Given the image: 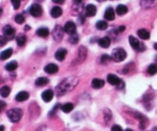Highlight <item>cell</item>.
I'll use <instances>...</instances> for the list:
<instances>
[{"label":"cell","instance_id":"7bdbcfd3","mask_svg":"<svg viewBox=\"0 0 157 131\" xmlns=\"http://www.w3.org/2000/svg\"><path fill=\"white\" fill-rule=\"evenodd\" d=\"M124 131H134V130H133L131 129H126Z\"/></svg>","mask_w":157,"mask_h":131},{"label":"cell","instance_id":"e575fe53","mask_svg":"<svg viewBox=\"0 0 157 131\" xmlns=\"http://www.w3.org/2000/svg\"><path fill=\"white\" fill-rule=\"evenodd\" d=\"M8 39L6 38V37L4 35H1L0 36V45H1V47H2L7 42Z\"/></svg>","mask_w":157,"mask_h":131},{"label":"cell","instance_id":"8d00e7d4","mask_svg":"<svg viewBox=\"0 0 157 131\" xmlns=\"http://www.w3.org/2000/svg\"><path fill=\"white\" fill-rule=\"evenodd\" d=\"M64 1H65V0H52L53 2L56 4H60V5L63 4L64 2Z\"/></svg>","mask_w":157,"mask_h":131},{"label":"cell","instance_id":"52a82bcc","mask_svg":"<svg viewBox=\"0 0 157 131\" xmlns=\"http://www.w3.org/2000/svg\"><path fill=\"white\" fill-rule=\"evenodd\" d=\"M42 12H43L42 7L40 6L39 4L38 3L33 4L30 7V9H29V12L35 18H38V17L41 16V14H42Z\"/></svg>","mask_w":157,"mask_h":131},{"label":"cell","instance_id":"83f0119b","mask_svg":"<svg viewBox=\"0 0 157 131\" xmlns=\"http://www.w3.org/2000/svg\"><path fill=\"white\" fill-rule=\"evenodd\" d=\"M61 111H63L64 113H70L72 110L74 109V105L73 103H67L65 104L62 105L61 107Z\"/></svg>","mask_w":157,"mask_h":131},{"label":"cell","instance_id":"3957f363","mask_svg":"<svg viewBox=\"0 0 157 131\" xmlns=\"http://www.w3.org/2000/svg\"><path fill=\"white\" fill-rule=\"evenodd\" d=\"M7 116L12 123H16L21 120L22 117V111L19 108H14L7 111Z\"/></svg>","mask_w":157,"mask_h":131},{"label":"cell","instance_id":"5bb4252c","mask_svg":"<svg viewBox=\"0 0 157 131\" xmlns=\"http://www.w3.org/2000/svg\"><path fill=\"white\" fill-rule=\"evenodd\" d=\"M104 19L108 21H113L115 19V12L112 7H108L104 12Z\"/></svg>","mask_w":157,"mask_h":131},{"label":"cell","instance_id":"ba28073f","mask_svg":"<svg viewBox=\"0 0 157 131\" xmlns=\"http://www.w3.org/2000/svg\"><path fill=\"white\" fill-rule=\"evenodd\" d=\"M76 25L74 23V22L72 21H68L65 23L64 26V30L66 33H67L68 35H73V34L76 33Z\"/></svg>","mask_w":157,"mask_h":131},{"label":"cell","instance_id":"4fadbf2b","mask_svg":"<svg viewBox=\"0 0 157 131\" xmlns=\"http://www.w3.org/2000/svg\"><path fill=\"white\" fill-rule=\"evenodd\" d=\"M44 70L46 73L53 75V74L57 73L58 71V66L55 64H53V63H50V64L45 66Z\"/></svg>","mask_w":157,"mask_h":131},{"label":"cell","instance_id":"2e32d148","mask_svg":"<svg viewBox=\"0 0 157 131\" xmlns=\"http://www.w3.org/2000/svg\"><path fill=\"white\" fill-rule=\"evenodd\" d=\"M105 82L102 79H98V78H94L92 80L91 82V87L94 89H101L104 86Z\"/></svg>","mask_w":157,"mask_h":131},{"label":"cell","instance_id":"60d3db41","mask_svg":"<svg viewBox=\"0 0 157 131\" xmlns=\"http://www.w3.org/2000/svg\"><path fill=\"white\" fill-rule=\"evenodd\" d=\"M5 104H6V103H4L3 101H1V105H2V110L4 108V107H5Z\"/></svg>","mask_w":157,"mask_h":131},{"label":"cell","instance_id":"ac0fdd59","mask_svg":"<svg viewBox=\"0 0 157 131\" xmlns=\"http://www.w3.org/2000/svg\"><path fill=\"white\" fill-rule=\"evenodd\" d=\"M29 98V94L26 91H21L15 96V101L18 102H23L27 101Z\"/></svg>","mask_w":157,"mask_h":131},{"label":"cell","instance_id":"f546056e","mask_svg":"<svg viewBox=\"0 0 157 131\" xmlns=\"http://www.w3.org/2000/svg\"><path fill=\"white\" fill-rule=\"evenodd\" d=\"M148 74L150 75H155L157 73V64H152L148 67L147 69Z\"/></svg>","mask_w":157,"mask_h":131},{"label":"cell","instance_id":"d4e9b609","mask_svg":"<svg viewBox=\"0 0 157 131\" xmlns=\"http://www.w3.org/2000/svg\"><path fill=\"white\" fill-rule=\"evenodd\" d=\"M96 28H97L98 30L101 31L106 30V29L108 28V24H107V22L106 21L100 20L96 23Z\"/></svg>","mask_w":157,"mask_h":131},{"label":"cell","instance_id":"6da1fadb","mask_svg":"<svg viewBox=\"0 0 157 131\" xmlns=\"http://www.w3.org/2000/svg\"><path fill=\"white\" fill-rule=\"evenodd\" d=\"M77 82H78V80L77 77H75L64 79L62 82H61V84H58V87L56 88V93L58 95H61L64 93L71 91L77 85Z\"/></svg>","mask_w":157,"mask_h":131},{"label":"cell","instance_id":"277c9868","mask_svg":"<svg viewBox=\"0 0 157 131\" xmlns=\"http://www.w3.org/2000/svg\"><path fill=\"white\" fill-rule=\"evenodd\" d=\"M129 42L130 44L131 47L133 48L134 50H137L138 51H143L146 49V47H145L144 44L140 42V41H139L137 38H135L134 36H129Z\"/></svg>","mask_w":157,"mask_h":131},{"label":"cell","instance_id":"8992f818","mask_svg":"<svg viewBox=\"0 0 157 131\" xmlns=\"http://www.w3.org/2000/svg\"><path fill=\"white\" fill-rule=\"evenodd\" d=\"M2 34L8 40H12L15 37V30L9 25H6L2 28Z\"/></svg>","mask_w":157,"mask_h":131},{"label":"cell","instance_id":"5b68a950","mask_svg":"<svg viewBox=\"0 0 157 131\" xmlns=\"http://www.w3.org/2000/svg\"><path fill=\"white\" fill-rule=\"evenodd\" d=\"M64 32H65L64 30V28H62L59 25H57L52 31V37L54 40L57 41H60L63 38Z\"/></svg>","mask_w":157,"mask_h":131},{"label":"cell","instance_id":"836d02e7","mask_svg":"<svg viewBox=\"0 0 157 131\" xmlns=\"http://www.w3.org/2000/svg\"><path fill=\"white\" fill-rule=\"evenodd\" d=\"M110 60H112V58L111 56H109L108 54H103L101 57V62H106Z\"/></svg>","mask_w":157,"mask_h":131},{"label":"cell","instance_id":"ab89813d","mask_svg":"<svg viewBox=\"0 0 157 131\" xmlns=\"http://www.w3.org/2000/svg\"><path fill=\"white\" fill-rule=\"evenodd\" d=\"M24 29H25V30L28 31V30H29V29H31V27L28 26V25H25V26Z\"/></svg>","mask_w":157,"mask_h":131},{"label":"cell","instance_id":"ffe728a7","mask_svg":"<svg viewBox=\"0 0 157 131\" xmlns=\"http://www.w3.org/2000/svg\"><path fill=\"white\" fill-rule=\"evenodd\" d=\"M26 39L27 37L25 34L23 33L19 34V35L16 36L17 45H19V46H20V47H22V46L25 45V44L26 42Z\"/></svg>","mask_w":157,"mask_h":131},{"label":"cell","instance_id":"f35d334b","mask_svg":"<svg viewBox=\"0 0 157 131\" xmlns=\"http://www.w3.org/2000/svg\"><path fill=\"white\" fill-rule=\"evenodd\" d=\"M73 1L75 5H80V4L82 2L83 0H73Z\"/></svg>","mask_w":157,"mask_h":131},{"label":"cell","instance_id":"b9f144b4","mask_svg":"<svg viewBox=\"0 0 157 131\" xmlns=\"http://www.w3.org/2000/svg\"><path fill=\"white\" fill-rule=\"evenodd\" d=\"M154 48L157 51V43H155V45H154Z\"/></svg>","mask_w":157,"mask_h":131},{"label":"cell","instance_id":"4dcf8cb0","mask_svg":"<svg viewBox=\"0 0 157 131\" xmlns=\"http://www.w3.org/2000/svg\"><path fill=\"white\" fill-rule=\"evenodd\" d=\"M68 41H69L70 43L71 44H77L79 41V36L77 33L73 34V35H71L68 38Z\"/></svg>","mask_w":157,"mask_h":131},{"label":"cell","instance_id":"7c38bea8","mask_svg":"<svg viewBox=\"0 0 157 131\" xmlns=\"http://www.w3.org/2000/svg\"><path fill=\"white\" fill-rule=\"evenodd\" d=\"M67 53V51L65 48H59L55 54H54V57L56 58L57 60L59 61V62H62V61L64 60V58L66 57V54Z\"/></svg>","mask_w":157,"mask_h":131},{"label":"cell","instance_id":"44dd1931","mask_svg":"<svg viewBox=\"0 0 157 131\" xmlns=\"http://www.w3.org/2000/svg\"><path fill=\"white\" fill-rule=\"evenodd\" d=\"M13 53V50L12 48H8L6 50L3 51L0 54V59L2 61L6 60L8 58H9L12 56V54Z\"/></svg>","mask_w":157,"mask_h":131},{"label":"cell","instance_id":"ee69618b","mask_svg":"<svg viewBox=\"0 0 157 131\" xmlns=\"http://www.w3.org/2000/svg\"><path fill=\"white\" fill-rule=\"evenodd\" d=\"M1 130L4 131V127H3V126H1Z\"/></svg>","mask_w":157,"mask_h":131},{"label":"cell","instance_id":"d590c367","mask_svg":"<svg viewBox=\"0 0 157 131\" xmlns=\"http://www.w3.org/2000/svg\"><path fill=\"white\" fill-rule=\"evenodd\" d=\"M111 131H123L120 126L119 125H114L111 127Z\"/></svg>","mask_w":157,"mask_h":131},{"label":"cell","instance_id":"e0dca14e","mask_svg":"<svg viewBox=\"0 0 157 131\" xmlns=\"http://www.w3.org/2000/svg\"><path fill=\"white\" fill-rule=\"evenodd\" d=\"M62 13H63V11H62L61 8L59 7V6H54L51 10V15L54 19L61 16Z\"/></svg>","mask_w":157,"mask_h":131},{"label":"cell","instance_id":"f1b7e54d","mask_svg":"<svg viewBox=\"0 0 157 131\" xmlns=\"http://www.w3.org/2000/svg\"><path fill=\"white\" fill-rule=\"evenodd\" d=\"M18 67V63L15 61H12V62L8 63L6 65V69L8 71H13Z\"/></svg>","mask_w":157,"mask_h":131},{"label":"cell","instance_id":"d6986e66","mask_svg":"<svg viewBox=\"0 0 157 131\" xmlns=\"http://www.w3.org/2000/svg\"><path fill=\"white\" fill-rule=\"evenodd\" d=\"M137 35L141 39L143 40H148L150 39V33L148 32L146 29H144V28H141V29H139L138 32H137Z\"/></svg>","mask_w":157,"mask_h":131},{"label":"cell","instance_id":"cb8c5ba5","mask_svg":"<svg viewBox=\"0 0 157 131\" xmlns=\"http://www.w3.org/2000/svg\"><path fill=\"white\" fill-rule=\"evenodd\" d=\"M87 54H88V51H87L86 48L84 46H80L78 50L79 59H80L82 62L85 60V58H87Z\"/></svg>","mask_w":157,"mask_h":131},{"label":"cell","instance_id":"9a60e30c","mask_svg":"<svg viewBox=\"0 0 157 131\" xmlns=\"http://www.w3.org/2000/svg\"><path fill=\"white\" fill-rule=\"evenodd\" d=\"M111 43V40L108 36H105L103 38H101L98 40V44L101 47L103 48H107L110 45Z\"/></svg>","mask_w":157,"mask_h":131},{"label":"cell","instance_id":"8fae6325","mask_svg":"<svg viewBox=\"0 0 157 131\" xmlns=\"http://www.w3.org/2000/svg\"><path fill=\"white\" fill-rule=\"evenodd\" d=\"M54 98V92L52 90L48 89L41 94V98L45 102H50Z\"/></svg>","mask_w":157,"mask_h":131},{"label":"cell","instance_id":"603a6c76","mask_svg":"<svg viewBox=\"0 0 157 131\" xmlns=\"http://www.w3.org/2000/svg\"><path fill=\"white\" fill-rule=\"evenodd\" d=\"M127 12H128V8L126 6H124V5H122V4L118 5L116 9V14L119 15H125V14L127 13Z\"/></svg>","mask_w":157,"mask_h":131},{"label":"cell","instance_id":"1f68e13d","mask_svg":"<svg viewBox=\"0 0 157 131\" xmlns=\"http://www.w3.org/2000/svg\"><path fill=\"white\" fill-rule=\"evenodd\" d=\"M15 22L18 23V24H22V23H24V22H25V18L22 15H21V14H18V15H15Z\"/></svg>","mask_w":157,"mask_h":131},{"label":"cell","instance_id":"7402d4cb","mask_svg":"<svg viewBox=\"0 0 157 131\" xmlns=\"http://www.w3.org/2000/svg\"><path fill=\"white\" fill-rule=\"evenodd\" d=\"M36 34L39 37L46 38L49 35V29L46 27H41L36 31Z\"/></svg>","mask_w":157,"mask_h":131},{"label":"cell","instance_id":"9c48e42d","mask_svg":"<svg viewBox=\"0 0 157 131\" xmlns=\"http://www.w3.org/2000/svg\"><path fill=\"white\" fill-rule=\"evenodd\" d=\"M107 81L109 84H112L114 86H120V84H123L121 79L117 77L116 75H113V74H110L107 75Z\"/></svg>","mask_w":157,"mask_h":131},{"label":"cell","instance_id":"4316f807","mask_svg":"<svg viewBox=\"0 0 157 131\" xmlns=\"http://www.w3.org/2000/svg\"><path fill=\"white\" fill-rule=\"evenodd\" d=\"M11 92V88L9 86H3L0 89V94L2 98H7Z\"/></svg>","mask_w":157,"mask_h":131},{"label":"cell","instance_id":"7a4b0ae2","mask_svg":"<svg viewBox=\"0 0 157 131\" xmlns=\"http://www.w3.org/2000/svg\"><path fill=\"white\" fill-rule=\"evenodd\" d=\"M111 58H112V60L115 62H121L125 60L127 58V52L124 49L120 48H115L112 51Z\"/></svg>","mask_w":157,"mask_h":131},{"label":"cell","instance_id":"d6a6232c","mask_svg":"<svg viewBox=\"0 0 157 131\" xmlns=\"http://www.w3.org/2000/svg\"><path fill=\"white\" fill-rule=\"evenodd\" d=\"M11 2L13 6L14 9H19L21 6V0H11Z\"/></svg>","mask_w":157,"mask_h":131},{"label":"cell","instance_id":"74e56055","mask_svg":"<svg viewBox=\"0 0 157 131\" xmlns=\"http://www.w3.org/2000/svg\"><path fill=\"white\" fill-rule=\"evenodd\" d=\"M126 29V27L124 26V25H120V27H119V28H118V31L120 32H124Z\"/></svg>","mask_w":157,"mask_h":131},{"label":"cell","instance_id":"30bf717a","mask_svg":"<svg viewBox=\"0 0 157 131\" xmlns=\"http://www.w3.org/2000/svg\"><path fill=\"white\" fill-rule=\"evenodd\" d=\"M97 13V7L93 4H89L85 7V16L93 17Z\"/></svg>","mask_w":157,"mask_h":131},{"label":"cell","instance_id":"484cf974","mask_svg":"<svg viewBox=\"0 0 157 131\" xmlns=\"http://www.w3.org/2000/svg\"><path fill=\"white\" fill-rule=\"evenodd\" d=\"M48 82H49L48 79L47 77H40L35 80V84L38 87L45 86V85L48 84Z\"/></svg>","mask_w":157,"mask_h":131},{"label":"cell","instance_id":"f6af8a7d","mask_svg":"<svg viewBox=\"0 0 157 131\" xmlns=\"http://www.w3.org/2000/svg\"><path fill=\"white\" fill-rule=\"evenodd\" d=\"M98 2H103V1H105V0H97Z\"/></svg>","mask_w":157,"mask_h":131}]
</instances>
